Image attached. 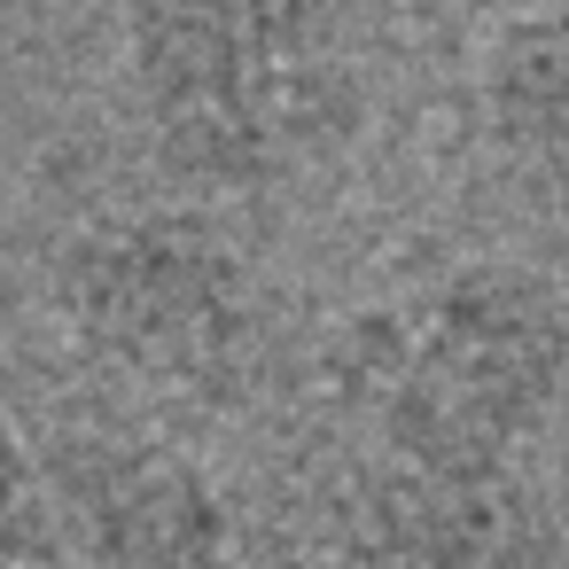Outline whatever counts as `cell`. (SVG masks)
<instances>
[{"instance_id": "5", "label": "cell", "mask_w": 569, "mask_h": 569, "mask_svg": "<svg viewBox=\"0 0 569 569\" xmlns=\"http://www.w3.org/2000/svg\"><path fill=\"white\" fill-rule=\"evenodd\" d=\"M476 118L499 180L546 219H569V0H538L491 32Z\"/></svg>"}, {"instance_id": "2", "label": "cell", "mask_w": 569, "mask_h": 569, "mask_svg": "<svg viewBox=\"0 0 569 569\" xmlns=\"http://www.w3.org/2000/svg\"><path fill=\"white\" fill-rule=\"evenodd\" d=\"M336 375L398 468L507 476L569 382V305L538 266L476 258L343 328Z\"/></svg>"}, {"instance_id": "6", "label": "cell", "mask_w": 569, "mask_h": 569, "mask_svg": "<svg viewBox=\"0 0 569 569\" xmlns=\"http://www.w3.org/2000/svg\"><path fill=\"white\" fill-rule=\"evenodd\" d=\"M0 569H63L56 476L17 413H0Z\"/></svg>"}, {"instance_id": "3", "label": "cell", "mask_w": 569, "mask_h": 569, "mask_svg": "<svg viewBox=\"0 0 569 569\" xmlns=\"http://www.w3.org/2000/svg\"><path fill=\"white\" fill-rule=\"evenodd\" d=\"M48 312L102 375L149 398H227L258 351V273L188 203L79 219L48 258Z\"/></svg>"}, {"instance_id": "1", "label": "cell", "mask_w": 569, "mask_h": 569, "mask_svg": "<svg viewBox=\"0 0 569 569\" xmlns=\"http://www.w3.org/2000/svg\"><path fill=\"white\" fill-rule=\"evenodd\" d=\"M118 79L149 164L196 203L289 188L367 118L328 0H126Z\"/></svg>"}, {"instance_id": "4", "label": "cell", "mask_w": 569, "mask_h": 569, "mask_svg": "<svg viewBox=\"0 0 569 569\" xmlns=\"http://www.w3.org/2000/svg\"><path fill=\"white\" fill-rule=\"evenodd\" d=\"M63 569H234V507L180 445L79 437L48 452Z\"/></svg>"}]
</instances>
